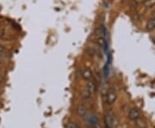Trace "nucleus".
Returning a JSON list of instances; mask_svg holds the SVG:
<instances>
[{"instance_id": "obj_11", "label": "nucleus", "mask_w": 155, "mask_h": 128, "mask_svg": "<svg viewBox=\"0 0 155 128\" xmlns=\"http://www.w3.org/2000/svg\"><path fill=\"white\" fill-rule=\"evenodd\" d=\"M82 96H83L84 99L88 100V99H90L91 97V93L87 90V89H84L83 90V92H82Z\"/></svg>"}, {"instance_id": "obj_14", "label": "nucleus", "mask_w": 155, "mask_h": 128, "mask_svg": "<svg viewBox=\"0 0 155 128\" xmlns=\"http://www.w3.org/2000/svg\"><path fill=\"white\" fill-rule=\"evenodd\" d=\"M146 1L147 0H134V2L136 4H144Z\"/></svg>"}, {"instance_id": "obj_5", "label": "nucleus", "mask_w": 155, "mask_h": 128, "mask_svg": "<svg viewBox=\"0 0 155 128\" xmlns=\"http://www.w3.org/2000/svg\"><path fill=\"white\" fill-rule=\"evenodd\" d=\"M76 113L79 117L84 118L87 114V107L83 104H79V105H78L77 108H76Z\"/></svg>"}, {"instance_id": "obj_17", "label": "nucleus", "mask_w": 155, "mask_h": 128, "mask_svg": "<svg viewBox=\"0 0 155 128\" xmlns=\"http://www.w3.org/2000/svg\"><path fill=\"white\" fill-rule=\"evenodd\" d=\"M2 34H3V30H2V29H0V36L2 35Z\"/></svg>"}, {"instance_id": "obj_3", "label": "nucleus", "mask_w": 155, "mask_h": 128, "mask_svg": "<svg viewBox=\"0 0 155 128\" xmlns=\"http://www.w3.org/2000/svg\"><path fill=\"white\" fill-rule=\"evenodd\" d=\"M87 82H88V83H87V85H86V89H87V90L91 93V95H94L95 93H96V91H97V84H96V81L92 78V79L89 80Z\"/></svg>"}, {"instance_id": "obj_8", "label": "nucleus", "mask_w": 155, "mask_h": 128, "mask_svg": "<svg viewBox=\"0 0 155 128\" xmlns=\"http://www.w3.org/2000/svg\"><path fill=\"white\" fill-rule=\"evenodd\" d=\"M147 29L148 31H152L155 29V17H152L147 22Z\"/></svg>"}, {"instance_id": "obj_9", "label": "nucleus", "mask_w": 155, "mask_h": 128, "mask_svg": "<svg viewBox=\"0 0 155 128\" xmlns=\"http://www.w3.org/2000/svg\"><path fill=\"white\" fill-rule=\"evenodd\" d=\"M135 125L138 128H147V123L144 120L139 118L138 120H135Z\"/></svg>"}, {"instance_id": "obj_15", "label": "nucleus", "mask_w": 155, "mask_h": 128, "mask_svg": "<svg viewBox=\"0 0 155 128\" xmlns=\"http://www.w3.org/2000/svg\"><path fill=\"white\" fill-rule=\"evenodd\" d=\"M0 52H5V46L0 45Z\"/></svg>"}, {"instance_id": "obj_18", "label": "nucleus", "mask_w": 155, "mask_h": 128, "mask_svg": "<svg viewBox=\"0 0 155 128\" xmlns=\"http://www.w3.org/2000/svg\"><path fill=\"white\" fill-rule=\"evenodd\" d=\"M2 82H3V78H1V77H0V84H1Z\"/></svg>"}, {"instance_id": "obj_1", "label": "nucleus", "mask_w": 155, "mask_h": 128, "mask_svg": "<svg viewBox=\"0 0 155 128\" xmlns=\"http://www.w3.org/2000/svg\"><path fill=\"white\" fill-rule=\"evenodd\" d=\"M105 128H115L116 126V115L112 111H108L104 116Z\"/></svg>"}, {"instance_id": "obj_4", "label": "nucleus", "mask_w": 155, "mask_h": 128, "mask_svg": "<svg viewBox=\"0 0 155 128\" xmlns=\"http://www.w3.org/2000/svg\"><path fill=\"white\" fill-rule=\"evenodd\" d=\"M128 118H129V120L135 121L136 120H138L139 118H140V112L138 108L134 107L128 113Z\"/></svg>"}, {"instance_id": "obj_10", "label": "nucleus", "mask_w": 155, "mask_h": 128, "mask_svg": "<svg viewBox=\"0 0 155 128\" xmlns=\"http://www.w3.org/2000/svg\"><path fill=\"white\" fill-rule=\"evenodd\" d=\"M143 5L147 8H152L155 5V0H147Z\"/></svg>"}, {"instance_id": "obj_2", "label": "nucleus", "mask_w": 155, "mask_h": 128, "mask_svg": "<svg viewBox=\"0 0 155 128\" xmlns=\"http://www.w3.org/2000/svg\"><path fill=\"white\" fill-rule=\"evenodd\" d=\"M117 98V95L114 90H110L108 91L107 95H106V102L108 105H112Z\"/></svg>"}, {"instance_id": "obj_13", "label": "nucleus", "mask_w": 155, "mask_h": 128, "mask_svg": "<svg viewBox=\"0 0 155 128\" xmlns=\"http://www.w3.org/2000/svg\"><path fill=\"white\" fill-rule=\"evenodd\" d=\"M66 128H79V126L75 122H72L71 121V122L67 123Z\"/></svg>"}, {"instance_id": "obj_12", "label": "nucleus", "mask_w": 155, "mask_h": 128, "mask_svg": "<svg viewBox=\"0 0 155 128\" xmlns=\"http://www.w3.org/2000/svg\"><path fill=\"white\" fill-rule=\"evenodd\" d=\"M97 44L99 45L100 46H104L105 44V40L104 36H101L99 38H97Z\"/></svg>"}, {"instance_id": "obj_16", "label": "nucleus", "mask_w": 155, "mask_h": 128, "mask_svg": "<svg viewBox=\"0 0 155 128\" xmlns=\"http://www.w3.org/2000/svg\"><path fill=\"white\" fill-rule=\"evenodd\" d=\"M3 54H4V52H0V58L3 56Z\"/></svg>"}, {"instance_id": "obj_6", "label": "nucleus", "mask_w": 155, "mask_h": 128, "mask_svg": "<svg viewBox=\"0 0 155 128\" xmlns=\"http://www.w3.org/2000/svg\"><path fill=\"white\" fill-rule=\"evenodd\" d=\"M98 122V119L97 117V115H95L93 114H88V118L86 119V123L90 126H95Z\"/></svg>"}, {"instance_id": "obj_7", "label": "nucleus", "mask_w": 155, "mask_h": 128, "mask_svg": "<svg viewBox=\"0 0 155 128\" xmlns=\"http://www.w3.org/2000/svg\"><path fill=\"white\" fill-rule=\"evenodd\" d=\"M82 78L85 80V81H89L91 79L93 78V74L91 69L89 68H84L82 71Z\"/></svg>"}]
</instances>
